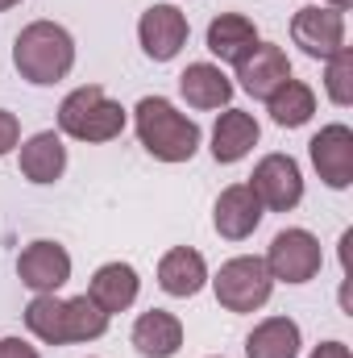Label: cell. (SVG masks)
Segmentation results:
<instances>
[{
  "label": "cell",
  "mask_w": 353,
  "mask_h": 358,
  "mask_svg": "<svg viewBox=\"0 0 353 358\" xmlns=\"http://www.w3.org/2000/svg\"><path fill=\"white\" fill-rule=\"evenodd\" d=\"M13 67L33 88H54L75 71V38L59 21H29L13 42Z\"/></svg>",
  "instance_id": "obj_1"
},
{
  "label": "cell",
  "mask_w": 353,
  "mask_h": 358,
  "mask_svg": "<svg viewBox=\"0 0 353 358\" xmlns=\"http://www.w3.org/2000/svg\"><path fill=\"white\" fill-rule=\"evenodd\" d=\"M133 129H137V142L146 146V155L158 163H171V167L191 163L204 142L200 125L187 113H179L175 100H167V96H142L133 104Z\"/></svg>",
  "instance_id": "obj_2"
},
{
  "label": "cell",
  "mask_w": 353,
  "mask_h": 358,
  "mask_svg": "<svg viewBox=\"0 0 353 358\" xmlns=\"http://www.w3.org/2000/svg\"><path fill=\"white\" fill-rule=\"evenodd\" d=\"M129 125V108L121 100H112L100 84H84V88L67 92L59 104V134L88 142V146H104L117 142Z\"/></svg>",
  "instance_id": "obj_3"
},
{
  "label": "cell",
  "mask_w": 353,
  "mask_h": 358,
  "mask_svg": "<svg viewBox=\"0 0 353 358\" xmlns=\"http://www.w3.org/2000/svg\"><path fill=\"white\" fill-rule=\"evenodd\" d=\"M262 263H266V271H270L274 283L303 287V283H312V279L320 275V267H324V246H320V238H316L312 229L287 225V229H278V234L270 238Z\"/></svg>",
  "instance_id": "obj_4"
},
{
  "label": "cell",
  "mask_w": 353,
  "mask_h": 358,
  "mask_svg": "<svg viewBox=\"0 0 353 358\" xmlns=\"http://www.w3.org/2000/svg\"><path fill=\"white\" fill-rule=\"evenodd\" d=\"M208 283L225 313H258L274 292V279L266 271L262 255H237V259L220 263L216 275H208Z\"/></svg>",
  "instance_id": "obj_5"
},
{
  "label": "cell",
  "mask_w": 353,
  "mask_h": 358,
  "mask_svg": "<svg viewBox=\"0 0 353 358\" xmlns=\"http://www.w3.org/2000/svg\"><path fill=\"white\" fill-rule=\"evenodd\" d=\"M246 183H250V192L258 196V204L266 213H291L303 200V171H299V163L291 155H278V150L262 155L254 163V176Z\"/></svg>",
  "instance_id": "obj_6"
},
{
  "label": "cell",
  "mask_w": 353,
  "mask_h": 358,
  "mask_svg": "<svg viewBox=\"0 0 353 358\" xmlns=\"http://www.w3.org/2000/svg\"><path fill=\"white\" fill-rule=\"evenodd\" d=\"M191 38V21L179 4H150L137 17V42L150 63H171Z\"/></svg>",
  "instance_id": "obj_7"
},
{
  "label": "cell",
  "mask_w": 353,
  "mask_h": 358,
  "mask_svg": "<svg viewBox=\"0 0 353 358\" xmlns=\"http://www.w3.org/2000/svg\"><path fill=\"white\" fill-rule=\"evenodd\" d=\"M291 38L308 59H333L345 42V13L329 8V4H303L291 17Z\"/></svg>",
  "instance_id": "obj_8"
},
{
  "label": "cell",
  "mask_w": 353,
  "mask_h": 358,
  "mask_svg": "<svg viewBox=\"0 0 353 358\" xmlns=\"http://www.w3.org/2000/svg\"><path fill=\"white\" fill-rule=\"evenodd\" d=\"M17 279L33 292V296H46V292H59L71 283V255L63 242H50V238H38L29 242L21 255H17Z\"/></svg>",
  "instance_id": "obj_9"
},
{
  "label": "cell",
  "mask_w": 353,
  "mask_h": 358,
  "mask_svg": "<svg viewBox=\"0 0 353 358\" xmlns=\"http://www.w3.org/2000/svg\"><path fill=\"white\" fill-rule=\"evenodd\" d=\"M308 155H312V167L324 187L345 192L353 183V129L345 121L320 125V134L308 142Z\"/></svg>",
  "instance_id": "obj_10"
},
{
  "label": "cell",
  "mask_w": 353,
  "mask_h": 358,
  "mask_svg": "<svg viewBox=\"0 0 353 358\" xmlns=\"http://www.w3.org/2000/svg\"><path fill=\"white\" fill-rule=\"evenodd\" d=\"M17 167L33 187H50L67 176V142L59 129H38L29 138H21L17 146Z\"/></svg>",
  "instance_id": "obj_11"
},
{
  "label": "cell",
  "mask_w": 353,
  "mask_h": 358,
  "mask_svg": "<svg viewBox=\"0 0 353 358\" xmlns=\"http://www.w3.org/2000/svg\"><path fill=\"white\" fill-rule=\"evenodd\" d=\"M287 80H291V59H287V50L274 46V42H258L254 55H246V59L237 63V84H233V88H241L246 96H254V100L266 104Z\"/></svg>",
  "instance_id": "obj_12"
},
{
  "label": "cell",
  "mask_w": 353,
  "mask_h": 358,
  "mask_svg": "<svg viewBox=\"0 0 353 358\" xmlns=\"http://www.w3.org/2000/svg\"><path fill=\"white\" fill-rule=\"evenodd\" d=\"M266 208L258 204V196L250 192V183H229L216 204H212V229L225 238V242H246L254 238V229L262 225Z\"/></svg>",
  "instance_id": "obj_13"
},
{
  "label": "cell",
  "mask_w": 353,
  "mask_h": 358,
  "mask_svg": "<svg viewBox=\"0 0 353 358\" xmlns=\"http://www.w3.org/2000/svg\"><path fill=\"white\" fill-rule=\"evenodd\" d=\"M258 138H262V125H258L254 113H246V108H225V113L216 117V125H212V146H208V155H212V163L233 167V163L250 159V150L258 146Z\"/></svg>",
  "instance_id": "obj_14"
},
{
  "label": "cell",
  "mask_w": 353,
  "mask_h": 358,
  "mask_svg": "<svg viewBox=\"0 0 353 358\" xmlns=\"http://www.w3.org/2000/svg\"><path fill=\"white\" fill-rule=\"evenodd\" d=\"M137 292H142V275H137L133 263H121V259L96 267L88 279V296L96 300V308H104L108 317L129 313L137 304Z\"/></svg>",
  "instance_id": "obj_15"
},
{
  "label": "cell",
  "mask_w": 353,
  "mask_h": 358,
  "mask_svg": "<svg viewBox=\"0 0 353 358\" xmlns=\"http://www.w3.org/2000/svg\"><path fill=\"white\" fill-rule=\"evenodd\" d=\"M204 42H208V55H212L216 63L237 67L246 55H254V46H258L262 38H258V25H254L246 13H220V17L208 21Z\"/></svg>",
  "instance_id": "obj_16"
},
{
  "label": "cell",
  "mask_w": 353,
  "mask_h": 358,
  "mask_svg": "<svg viewBox=\"0 0 353 358\" xmlns=\"http://www.w3.org/2000/svg\"><path fill=\"white\" fill-rule=\"evenodd\" d=\"M233 92L237 88H233V80L225 76L220 63H187V67L179 71V96H183L191 108H200V113L229 108Z\"/></svg>",
  "instance_id": "obj_17"
},
{
  "label": "cell",
  "mask_w": 353,
  "mask_h": 358,
  "mask_svg": "<svg viewBox=\"0 0 353 358\" xmlns=\"http://www.w3.org/2000/svg\"><path fill=\"white\" fill-rule=\"evenodd\" d=\"M158 287L175 300H191L208 287V263L200 250L191 246H171L163 259H158Z\"/></svg>",
  "instance_id": "obj_18"
},
{
  "label": "cell",
  "mask_w": 353,
  "mask_h": 358,
  "mask_svg": "<svg viewBox=\"0 0 353 358\" xmlns=\"http://www.w3.org/2000/svg\"><path fill=\"white\" fill-rule=\"evenodd\" d=\"M129 342L142 358H175L183 350V321L167 308H150L133 321Z\"/></svg>",
  "instance_id": "obj_19"
},
{
  "label": "cell",
  "mask_w": 353,
  "mask_h": 358,
  "mask_svg": "<svg viewBox=\"0 0 353 358\" xmlns=\"http://www.w3.org/2000/svg\"><path fill=\"white\" fill-rule=\"evenodd\" d=\"M303 329L291 317H266L246 338V358H299Z\"/></svg>",
  "instance_id": "obj_20"
},
{
  "label": "cell",
  "mask_w": 353,
  "mask_h": 358,
  "mask_svg": "<svg viewBox=\"0 0 353 358\" xmlns=\"http://www.w3.org/2000/svg\"><path fill=\"white\" fill-rule=\"evenodd\" d=\"M25 329L42 342V346H67V300L59 292L33 296L25 304Z\"/></svg>",
  "instance_id": "obj_21"
},
{
  "label": "cell",
  "mask_w": 353,
  "mask_h": 358,
  "mask_svg": "<svg viewBox=\"0 0 353 358\" xmlns=\"http://www.w3.org/2000/svg\"><path fill=\"white\" fill-rule=\"evenodd\" d=\"M266 113H270V121L278 129H299V125H308L316 117V92L308 88L303 80L291 76L283 88L266 100Z\"/></svg>",
  "instance_id": "obj_22"
},
{
  "label": "cell",
  "mask_w": 353,
  "mask_h": 358,
  "mask_svg": "<svg viewBox=\"0 0 353 358\" xmlns=\"http://www.w3.org/2000/svg\"><path fill=\"white\" fill-rule=\"evenodd\" d=\"M108 313L96 308L88 292L84 296H71L67 300V346H84V342H100L108 334Z\"/></svg>",
  "instance_id": "obj_23"
},
{
  "label": "cell",
  "mask_w": 353,
  "mask_h": 358,
  "mask_svg": "<svg viewBox=\"0 0 353 358\" xmlns=\"http://www.w3.org/2000/svg\"><path fill=\"white\" fill-rule=\"evenodd\" d=\"M324 92L337 108L353 104V46H341L333 59H324Z\"/></svg>",
  "instance_id": "obj_24"
},
{
  "label": "cell",
  "mask_w": 353,
  "mask_h": 358,
  "mask_svg": "<svg viewBox=\"0 0 353 358\" xmlns=\"http://www.w3.org/2000/svg\"><path fill=\"white\" fill-rule=\"evenodd\" d=\"M17 146H21V121H17V113L0 108V159L13 155Z\"/></svg>",
  "instance_id": "obj_25"
},
{
  "label": "cell",
  "mask_w": 353,
  "mask_h": 358,
  "mask_svg": "<svg viewBox=\"0 0 353 358\" xmlns=\"http://www.w3.org/2000/svg\"><path fill=\"white\" fill-rule=\"evenodd\" d=\"M0 358H42V355L25 338H0Z\"/></svg>",
  "instance_id": "obj_26"
},
{
  "label": "cell",
  "mask_w": 353,
  "mask_h": 358,
  "mask_svg": "<svg viewBox=\"0 0 353 358\" xmlns=\"http://www.w3.org/2000/svg\"><path fill=\"white\" fill-rule=\"evenodd\" d=\"M308 358H353V355H350V346H345V342H320Z\"/></svg>",
  "instance_id": "obj_27"
},
{
  "label": "cell",
  "mask_w": 353,
  "mask_h": 358,
  "mask_svg": "<svg viewBox=\"0 0 353 358\" xmlns=\"http://www.w3.org/2000/svg\"><path fill=\"white\" fill-rule=\"evenodd\" d=\"M316 4H329V8H337V13H345L353 0H316Z\"/></svg>",
  "instance_id": "obj_28"
},
{
  "label": "cell",
  "mask_w": 353,
  "mask_h": 358,
  "mask_svg": "<svg viewBox=\"0 0 353 358\" xmlns=\"http://www.w3.org/2000/svg\"><path fill=\"white\" fill-rule=\"evenodd\" d=\"M21 0H0V13H8V8H17Z\"/></svg>",
  "instance_id": "obj_29"
}]
</instances>
